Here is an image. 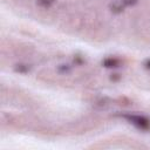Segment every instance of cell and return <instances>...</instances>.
<instances>
[{"instance_id": "1", "label": "cell", "mask_w": 150, "mask_h": 150, "mask_svg": "<svg viewBox=\"0 0 150 150\" xmlns=\"http://www.w3.org/2000/svg\"><path fill=\"white\" fill-rule=\"evenodd\" d=\"M122 118L127 120L129 123L135 125L137 129L148 131L150 130V118L145 115H139V114H131V112H125L121 115Z\"/></svg>"}, {"instance_id": "2", "label": "cell", "mask_w": 150, "mask_h": 150, "mask_svg": "<svg viewBox=\"0 0 150 150\" xmlns=\"http://www.w3.org/2000/svg\"><path fill=\"white\" fill-rule=\"evenodd\" d=\"M102 66L107 69H116L121 66V60L116 56H108L102 60Z\"/></svg>"}, {"instance_id": "3", "label": "cell", "mask_w": 150, "mask_h": 150, "mask_svg": "<svg viewBox=\"0 0 150 150\" xmlns=\"http://www.w3.org/2000/svg\"><path fill=\"white\" fill-rule=\"evenodd\" d=\"M109 8H110V11H111L112 13H115V14H120V13H122V12L124 11L125 6L123 5V2H122L121 0H118V1H114L112 4H110Z\"/></svg>"}, {"instance_id": "4", "label": "cell", "mask_w": 150, "mask_h": 150, "mask_svg": "<svg viewBox=\"0 0 150 150\" xmlns=\"http://www.w3.org/2000/svg\"><path fill=\"white\" fill-rule=\"evenodd\" d=\"M30 70V66L27 63H16L14 66V71L19 74H28Z\"/></svg>"}, {"instance_id": "5", "label": "cell", "mask_w": 150, "mask_h": 150, "mask_svg": "<svg viewBox=\"0 0 150 150\" xmlns=\"http://www.w3.org/2000/svg\"><path fill=\"white\" fill-rule=\"evenodd\" d=\"M56 0H36V5L40 6L41 8H50L54 4H55Z\"/></svg>"}, {"instance_id": "6", "label": "cell", "mask_w": 150, "mask_h": 150, "mask_svg": "<svg viewBox=\"0 0 150 150\" xmlns=\"http://www.w3.org/2000/svg\"><path fill=\"white\" fill-rule=\"evenodd\" d=\"M57 71H59L60 74H63V75L69 74V73L71 71V66L68 64V63H62V64H60V66L57 67Z\"/></svg>"}, {"instance_id": "7", "label": "cell", "mask_w": 150, "mask_h": 150, "mask_svg": "<svg viewBox=\"0 0 150 150\" xmlns=\"http://www.w3.org/2000/svg\"><path fill=\"white\" fill-rule=\"evenodd\" d=\"M122 2H123V5L125 6V7H131V6H135L137 2H138V0H121Z\"/></svg>"}, {"instance_id": "8", "label": "cell", "mask_w": 150, "mask_h": 150, "mask_svg": "<svg viewBox=\"0 0 150 150\" xmlns=\"http://www.w3.org/2000/svg\"><path fill=\"white\" fill-rule=\"evenodd\" d=\"M74 62H75V64H82L83 62H84V60H83V57L81 56V55H75L74 56Z\"/></svg>"}, {"instance_id": "9", "label": "cell", "mask_w": 150, "mask_h": 150, "mask_svg": "<svg viewBox=\"0 0 150 150\" xmlns=\"http://www.w3.org/2000/svg\"><path fill=\"white\" fill-rule=\"evenodd\" d=\"M143 68L146 70H150V57H148L143 61Z\"/></svg>"}, {"instance_id": "10", "label": "cell", "mask_w": 150, "mask_h": 150, "mask_svg": "<svg viewBox=\"0 0 150 150\" xmlns=\"http://www.w3.org/2000/svg\"><path fill=\"white\" fill-rule=\"evenodd\" d=\"M120 77H121V76H120V74H116V73H115V74H111L110 80H111V81H118V80H120Z\"/></svg>"}]
</instances>
